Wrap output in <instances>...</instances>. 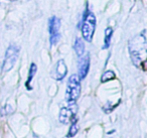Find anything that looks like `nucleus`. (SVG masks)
Instances as JSON below:
<instances>
[{"instance_id": "f257e3e1", "label": "nucleus", "mask_w": 147, "mask_h": 138, "mask_svg": "<svg viewBox=\"0 0 147 138\" xmlns=\"http://www.w3.org/2000/svg\"><path fill=\"white\" fill-rule=\"evenodd\" d=\"M81 95V80L78 75H71L67 81L65 99L67 104H74Z\"/></svg>"}, {"instance_id": "f03ea898", "label": "nucleus", "mask_w": 147, "mask_h": 138, "mask_svg": "<svg viewBox=\"0 0 147 138\" xmlns=\"http://www.w3.org/2000/svg\"><path fill=\"white\" fill-rule=\"evenodd\" d=\"M95 27H96V17L92 12L88 13L84 19L82 26V34L83 39L88 43H91L93 39V35L95 32Z\"/></svg>"}, {"instance_id": "7ed1b4c3", "label": "nucleus", "mask_w": 147, "mask_h": 138, "mask_svg": "<svg viewBox=\"0 0 147 138\" xmlns=\"http://www.w3.org/2000/svg\"><path fill=\"white\" fill-rule=\"evenodd\" d=\"M78 111V106L76 103L69 104L67 107H63L59 111V122L63 124H69L74 121H77L76 114Z\"/></svg>"}, {"instance_id": "20e7f679", "label": "nucleus", "mask_w": 147, "mask_h": 138, "mask_svg": "<svg viewBox=\"0 0 147 138\" xmlns=\"http://www.w3.org/2000/svg\"><path fill=\"white\" fill-rule=\"evenodd\" d=\"M19 49L15 45H10L5 53V59L2 65V72H8L13 68L18 57Z\"/></svg>"}, {"instance_id": "39448f33", "label": "nucleus", "mask_w": 147, "mask_h": 138, "mask_svg": "<svg viewBox=\"0 0 147 138\" xmlns=\"http://www.w3.org/2000/svg\"><path fill=\"white\" fill-rule=\"evenodd\" d=\"M59 27L61 21L57 16H53L49 21V43L51 45H55L59 39Z\"/></svg>"}, {"instance_id": "423d86ee", "label": "nucleus", "mask_w": 147, "mask_h": 138, "mask_svg": "<svg viewBox=\"0 0 147 138\" xmlns=\"http://www.w3.org/2000/svg\"><path fill=\"white\" fill-rule=\"evenodd\" d=\"M81 59L78 64V77L80 80H83L86 78V76L89 73V69H90V55L86 53V55H81Z\"/></svg>"}, {"instance_id": "0eeeda50", "label": "nucleus", "mask_w": 147, "mask_h": 138, "mask_svg": "<svg viewBox=\"0 0 147 138\" xmlns=\"http://www.w3.org/2000/svg\"><path fill=\"white\" fill-rule=\"evenodd\" d=\"M67 67L65 64V61L63 60H59L57 63V65H55L53 77L57 81H61V80H63L67 76Z\"/></svg>"}, {"instance_id": "6e6552de", "label": "nucleus", "mask_w": 147, "mask_h": 138, "mask_svg": "<svg viewBox=\"0 0 147 138\" xmlns=\"http://www.w3.org/2000/svg\"><path fill=\"white\" fill-rule=\"evenodd\" d=\"M74 49H75V51H76L78 57H81V55H84L85 45H84V41H83V39H81V37H77L76 41H75V45H74Z\"/></svg>"}, {"instance_id": "1a4fd4ad", "label": "nucleus", "mask_w": 147, "mask_h": 138, "mask_svg": "<svg viewBox=\"0 0 147 138\" xmlns=\"http://www.w3.org/2000/svg\"><path fill=\"white\" fill-rule=\"evenodd\" d=\"M36 65L35 64H31L30 65V68H29V72H28V78H27V81L25 83V87L27 88L28 90H31V87H30V84H31V81L33 80L34 78L35 74H36Z\"/></svg>"}, {"instance_id": "9d476101", "label": "nucleus", "mask_w": 147, "mask_h": 138, "mask_svg": "<svg viewBox=\"0 0 147 138\" xmlns=\"http://www.w3.org/2000/svg\"><path fill=\"white\" fill-rule=\"evenodd\" d=\"M113 34V29L111 27H108L105 30V37H104V47L103 49H108L110 47V43H111V37Z\"/></svg>"}, {"instance_id": "9b49d317", "label": "nucleus", "mask_w": 147, "mask_h": 138, "mask_svg": "<svg viewBox=\"0 0 147 138\" xmlns=\"http://www.w3.org/2000/svg\"><path fill=\"white\" fill-rule=\"evenodd\" d=\"M78 131H79V125H78V123H77V121L71 122V127H69V133L67 134V136L69 138L74 137V136L78 133Z\"/></svg>"}, {"instance_id": "f8f14e48", "label": "nucleus", "mask_w": 147, "mask_h": 138, "mask_svg": "<svg viewBox=\"0 0 147 138\" xmlns=\"http://www.w3.org/2000/svg\"><path fill=\"white\" fill-rule=\"evenodd\" d=\"M115 77H116V75H115L114 72L107 71V72H105V73L102 75V77H101V82H102V83H107V82L115 79Z\"/></svg>"}]
</instances>
